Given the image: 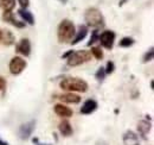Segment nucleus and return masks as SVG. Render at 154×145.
I'll use <instances>...</instances> for the list:
<instances>
[{"label":"nucleus","mask_w":154,"mask_h":145,"mask_svg":"<svg viewBox=\"0 0 154 145\" xmlns=\"http://www.w3.org/2000/svg\"><path fill=\"white\" fill-rule=\"evenodd\" d=\"M2 19H4V21L10 23L11 25H13V26H16V27H18V29H21V27L25 26V23L17 20V19L13 17V13H12V12H4V13H2Z\"/></svg>","instance_id":"ddd939ff"},{"label":"nucleus","mask_w":154,"mask_h":145,"mask_svg":"<svg viewBox=\"0 0 154 145\" xmlns=\"http://www.w3.org/2000/svg\"><path fill=\"white\" fill-rule=\"evenodd\" d=\"M1 40H2L4 45L10 47V45H12L14 43L16 38H14V35L10 30H2L1 31Z\"/></svg>","instance_id":"f3484780"},{"label":"nucleus","mask_w":154,"mask_h":145,"mask_svg":"<svg viewBox=\"0 0 154 145\" xmlns=\"http://www.w3.org/2000/svg\"><path fill=\"white\" fill-rule=\"evenodd\" d=\"M75 25L71 20L64 19L60 21L57 29V37L59 43H70L75 36Z\"/></svg>","instance_id":"f257e3e1"},{"label":"nucleus","mask_w":154,"mask_h":145,"mask_svg":"<svg viewBox=\"0 0 154 145\" xmlns=\"http://www.w3.org/2000/svg\"><path fill=\"white\" fill-rule=\"evenodd\" d=\"M58 1H60L62 4H66L68 2V0H58Z\"/></svg>","instance_id":"2f4dec72"},{"label":"nucleus","mask_w":154,"mask_h":145,"mask_svg":"<svg viewBox=\"0 0 154 145\" xmlns=\"http://www.w3.org/2000/svg\"><path fill=\"white\" fill-rule=\"evenodd\" d=\"M35 126H36V121L35 120H31V121H27V123L23 124L19 127V131H18L20 139H23V140L29 139L30 136L32 134V132L35 131Z\"/></svg>","instance_id":"0eeeda50"},{"label":"nucleus","mask_w":154,"mask_h":145,"mask_svg":"<svg viewBox=\"0 0 154 145\" xmlns=\"http://www.w3.org/2000/svg\"><path fill=\"white\" fill-rule=\"evenodd\" d=\"M115 32L114 31H110V30H107V31H103L100 36H98V40L101 43V45L108 50H112L113 47H114V42H115Z\"/></svg>","instance_id":"423d86ee"},{"label":"nucleus","mask_w":154,"mask_h":145,"mask_svg":"<svg viewBox=\"0 0 154 145\" xmlns=\"http://www.w3.org/2000/svg\"><path fill=\"white\" fill-rule=\"evenodd\" d=\"M33 143H35L36 145H52V144H42V143H39L37 138H35V139H33Z\"/></svg>","instance_id":"c85d7f7f"},{"label":"nucleus","mask_w":154,"mask_h":145,"mask_svg":"<svg viewBox=\"0 0 154 145\" xmlns=\"http://www.w3.org/2000/svg\"><path fill=\"white\" fill-rule=\"evenodd\" d=\"M122 140H123V144L125 145H140L139 142V137L136 136V133L128 130L123 133V137H122Z\"/></svg>","instance_id":"1a4fd4ad"},{"label":"nucleus","mask_w":154,"mask_h":145,"mask_svg":"<svg viewBox=\"0 0 154 145\" xmlns=\"http://www.w3.org/2000/svg\"><path fill=\"white\" fill-rule=\"evenodd\" d=\"M60 88L64 89V91H69V92H81V93H84V92L88 91V83L79 79V77H64L60 83H59Z\"/></svg>","instance_id":"f03ea898"},{"label":"nucleus","mask_w":154,"mask_h":145,"mask_svg":"<svg viewBox=\"0 0 154 145\" xmlns=\"http://www.w3.org/2000/svg\"><path fill=\"white\" fill-rule=\"evenodd\" d=\"M18 2H19V5L21 6V8H25V10L30 5V0H18Z\"/></svg>","instance_id":"a878e982"},{"label":"nucleus","mask_w":154,"mask_h":145,"mask_svg":"<svg viewBox=\"0 0 154 145\" xmlns=\"http://www.w3.org/2000/svg\"><path fill=\"white\" fill-rule=\"evenodd\" d=\"M125 2H126V0H121V1H120V4H119V5H120V6H122V5H123V4H125Z\"/></svg>","instance_id":"7c9ffc66"},{"label":"nucleus","mask_w":154,"mask_h":145,"mask_svg":"<svg viewBox=\"0 0 154 145\" xmlns=\"http://www.w3.org/2000/svg\"><path fill=\"white\" fill-rule=\"evenodd\" d=\"M84 20L87 21L88 26L91 27H101L104 25V18L101 11L96 7H90L84 13Z\"/></svg>","instance_id":"7ed1b4c3"},{"label":"nucleus","mask_w":154,"mask_h":145,"mask_svg":"<svg viewBox=\"0 0 154 145\" xmlns=\"http://www.w3.org/2000/svg\"><path fill=\"white\" fill-rule=\"evenodd\" d=\"M90 54L93 55L96 60H102V58H103V51L101 50V48H100V47H93V48H91Z\"/></svg>","instance_id":"412c9836"},{"label":"nucleus","mask_w":154,"mask_h":145,"mask_svg":"<svg viewBox=\"0 0 154 145\" xmlns=\"http://www.w3.org/2000/svg\"><path fill=\"white\" fill-rule=\"evenodd\" d=\"M134 42L135 40L132 37H123V38L120 40L119 45H120L121 48H129V47H132V45L134 44Z\"/></svg>","instance_id":"aec40b11"},{"label":"nucleus","mask_w":154,"mask_h":145,"mask_svg":"<svg viewBox=\"0 0 154 145\" xmlns=\"http://www.w3.org/2000/svg\"><path fill=\"white\" fill-rule=\"evenodd\" d=\"M106 70H104V68L103 67H101V68H98L97 69L96 74H95V77H96L97 81H103L104 80V77H106Z\"/></svg>","instance_id":"5701e85b"},{"label":"nucleus","mask_w":154,"mask_h":145,"mask_svg":"<svg viewBox=\"0 0 154 145\" xmlns=\"http://www.w3.org/2000/svg\"><path fill=\"white\" fill-rule=\"evenodd\" d=\"M16 49H17V53H19L20 55L27 57L31 54V43H30V40L27 38H23V39H20L19 43L17 44Z\"/></svg>","instance_id":"6e6552de"},{"label":"nucleus","mask_w":154,"mask_h":145,"mask_svg":"<svg viewBox=\"0 0 154 145\" xmlns=\"http://www.w3.org/2000/svg\"><path fill=\"white\" fill-rule=\"evenodd\" d=\"M0 145H8V143H7V142H4V140L0 138Z\"/></svg>","instance_id":"c756f323"},{"label":"nucleus","mask_w":154,"mask_h":145,"mask_svg":"<svg viewBox=\"0 0 154 145\" xmlns=\"http://www.w3.org/2000/svg\"><path fill=\"white\" fill-rule=\"evenodd\" d=\"M16 6V0H0V7L4 12H11Z\"/></svg>","instance_id":"6ab92c4d"},{"label":"nucleus","mask_w":154,"mask_h":145,"mask_svg":"<svg viewBox=\"0 0 154 145\" xmlns=\"http://www.w3.org/2000/svg\"><path fill=\"white\" fill-rule=\"evenodd\" d=\"M18 14L24 20V23H27L30 25H35V17L30 11H27L25 8H19L18 10Z\"/></svg>","instance_id":"a211bd4d"},{"label":"nucleus","mask_w":154,"mask_h":145,"mask_svg":"<svg viewBox=\"0 0 154 145\" xmlns=\"http://www.w3.org/2000/svg\"><path fill=\"white\" fill-rule=\"evenodd\" d=\"M104 70H106V74H112V72L115 70V64H114V62H112V61L107 62V66H106Z\"/></svg>","instance_id":"393cba45"},{"label":"nucleus","mask_w":154,"mask_h":145,"mask_svg":"<svg viewBox=\"0 0 154 145\" xmlns=\"http://www.w3.org/2000/svg\"><path fill=\"white\" fill-rule=\"evenodd\" d=\"M72 53H74V50H69V51H66L65 54L62 55V58H64V60L66 58V60H68V58H69V57L71 56V54H72Z\"/></svg>","instance_id":"cd10ccee"},{"label":"nucleus","mask_w":154,"mask_h":145,"mask_svg":"<svg viewBox=\"0 0 154 145\" xmlns=\"http://www.w3.org/2000/svg\"><path fill=\"white\" fill-rule=\"evenodd\" d=\"M97 102L95 100H93V99H89V100H87L83 105H82V107H81V113L82 114H91L93 112H95L97 109Z\"/></svg>","instance_id":"f8f14e48"},{"label":"nucleus","mask_w":154,"mask_h":145,"mask_svg":"<svg viewBox=\"0 0 154 145\" xmlns=\"http://www.w3.org/2000/svg\"><path fill=\"white\" fill-rule=\"evenodd\" d=\"M54 109H55V113L57 114L58 117H62V118H70L74 114L72 109L70 107H68V106H65V105H63V104L55 105Z\"/></svg>","instance_id":"9d476101"},{"label":"nucleus","mask_w":154,"mask_h":145,"mask_svg":"<svg viewBox=\"0 0 154 145\" xmlns=\"http://www.w3.org/2000/svg\"><path fill=\"white\" fill-rule=\"evenodd\" d=\"M137 131H139L140 136L143 139H146L147 133L151 131V123L147 121V120H140L139 124H137Z\"/></svg>","instance_id":"dca6fc26"},{"label":"nucleus","mask_w":154,"mask_h":145,"mask_svg":"<svg viewBox=\"0 0 154 145\" xmlns=\"http://www.w3.org/2000/svg\"><path fill=\"white\" fill-rule=\"evenodd\" d=\"M5 87H6V81L2 76H0V91H4Z\"/></svg>","instance_id":"bb28decb"},{"label":"nucleus","mask_w":154,"mask_h":145,"mask_svg":"<svg viewBox=\"0 0 154 145\" xmlns=\"http://www.w3.org/2000/svg\"><path fill=\"white\" fill-rule=\"evenodd\" d=\"M91 60V54L87 50H78V51H74L71 56L68 58V66L70 67H77L81 66L88 61Z\"/></svg>","instance_id":"20e7f679"},{"label":"nucleus","mask_w":154,"mask_h":145,"mask_svg":"<svg viewBox=\"0 0 154 145\" xmlns=\"http://www.w3.org/2000/svg\"><path fill=\"white\" fill-rule=\"evenodd\" d=\"M88 35V27L85 26V25H79L78 26V30H77L76 32H75V37L72 38V40L70 42L72 45H75V44H78L81 40H83L85 37Z\"/></svg>","instance_id":"9b49d317"},{"label":"nucleus","mask_w":154,"mask_h":145,"mask_svg":"<svg viewBox=\"0 0 154 145\" xmlns=\"http://www.w3.org/2000/svg\"><path fill=\"white\" fill-rule=\"evenodd\" d=\"M58 130H59V132L64 136V137H70L71 134H72V126H71V124L68 121V120H63V121H60L59 123V125H58Z\"/></svg>","instance_id":"2eb2a0df"},{"label":"nucleus","mask_w":154,"mask_h":145,"mask_svg":"<svg viewBox=\"0 0 154 145\" xmlns=\"http://www.w3.org/2000/svg\"><path fill=\"white\" fill-rule=\"evenodd\" d=\"M0 42H1V30H0Z\"/></svg>","instance_id":"473e14b6"},{"label":"nucleus","mask_w":154,"mask_h":145,"mask_svg":"<svg viewBox=\"0 0 154 145\" xmlns=\"http://www.w3.org/2000/svg\"><path fill=\"white\" fill-rule=\"evenodd\" d=\"M96 40H98V30H95V31H93V34H91V37H90V39H89V42L87 43V45L88 47H90V45H93Z\"/></svg>","instance_id":"b1692460"},{"label":"nucleus","mask_w":154,"mask_h":145,"mask_svg":"<svg viewBox=\"0 0 154 145\" xmlns=\"http://www.w3.org/2000/svg\"><path fill=\"white\" fill-rule=\"evenodd\" d=\"M27 63L26 61L23 58V57H19V56H14L11 61H10V72L12 75H19L20 72H23V70L26 68Z\"/></svg>","instance_id":"39448f33"},{"label":"nucleus","mask_w":154,"mask_h":145,"mask_svg":"<svg viewBox=\"0 0 154 145\" xmlns=\"http://www.w3.org/2000/svg\"><path fill=\"white\" fill-rule=\"evenodd\" d=\"M58 99H59L62 102H65V104H79V102H81L79 95L74 94V93H66V94L59 95Z\"/></svg>","instance_id":"4468645a"},{"label":"nucleus","mask_w":154,"mask_h":145,"mask_svg":"<svg viewBox=\"0 0 154 145\" xmlns=\"http://www.w3.org/2000/svg\"><path fill=\"white\" fill-rule=\"evenodd\" d=\"M153 57H154V49L153 48H151L146 54L143 55V57H142V62H143V63L151 62V61L153 60Z\"/></svg>","instance_id":"4be33fe9"}]
</instances>
